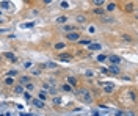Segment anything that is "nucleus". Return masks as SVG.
<instances>
[{
  "mask_svg": "<svg viewBox=\"0 0 138 116\" xmlns=\"http://www.w3.org/2000/svg\"><path fill=\"white\" fill-rule=\"evenodd\" d=\"M50 2H52V0H44V3H46V5H47V3H50Z\"/></svg>",
  "mask_w": 138,
  "mask_h": 116,
  "instance_id": "36",
  "label": "nucleus"
},
{
  "mask_svg": "<svg viewBox=\"0 0 138 116\" xmlns=\"http://www.w3.org/2000/svg\"><path fill=\"white\" fill-rule=\"evenodd\" d=\"M43 86H44V90H50V85H49V83H44Z\"/></svg>",
  "mask_w": 138,
  "mask_h": 116,
  "instance_id": "35",
  "label": "nucleus"
},
{
  "mask_svg": "<svg viewBox=\"0 0 138 116\" xmlns=\"http://www.w3.org/2000/svg\"><path fill=\"white\" fill-rule=\"evenodd\" d=\"M14 93H17V94H22V93H24V85H17L16 88H14Z\"/></svg>",
  "mask_w": 138,
  "mask_h": 116,
  "instance_id": "15",
  "label": "nucleus"
},
{
  "mask_svg": "<svg viewBox=\"0 0 138 116\" xmlns=\"http://www.w3.org/2000/svg\"><path fill=\"white\" fill-rule=\"evenodd\" d=\"M38 99H41V100H46V99H47V96H46V93H39Z\"/></svg>",
  "mask_w": 138,
  "mask_h": 116,
  "instance_id": "28",
  "label": "nucleus"
},
{
  "mask_svg": "<svg viewBox=\"0 0 138 116\" xmlns=\"http://www.w3.org/2000/svg\"><path fill=\"white\" fill-rule=\"evenodd\" d=\"M130 99H132V100H137V94H135L134 91H130Z\"/></svg>",
  "mask_w": 138,
  "mask_h": 116,
  "instance_id": "32",
  "label": "nucleus"
},
{
  "mask_svg": "<svg viewBox=\"0 0 138 116\" xmlns=\"http://www.w3.org/2000/svg\"><path fill=\"white\" fill-rule=\"evenodd\" d=\"M74 30H77V27H74V25H65V31H74Z\"/></svg>",
  "mask_w": 138,
  "mask_h": 116,
  "instance_id": "21",
  "label": "nucleus"
},
{
  "mask_svg": "<svg viewBox=\"0 0 138 116\" xmlns=\"http://www.w3.org/2000/svg\"><path fill=\"white\" fill-rule=\"evenodd\" d=\"M66 39H68V41H72V43H77L78 39H80V33H78L77 30L69 31V33L66 34Z\"/></svg>",
  "mask_w": 138,
  "mask_h": 116,
  "instance_id": "2",
  "label": "nucleus"
},
{
  "mask_svg": "<svg viewBox=\"0 0 138 116\" xmlns=\"http://www.w3.org/2000/svg\"><path fill=\"white\" fill-rule=\"evenodd\" d=\"M93 3H94L96 6H102V5L105 3V0H93Z\"/></svg>",
  "mask_w": 138,
  "mask_h": 116,
  "instance_id": "24",
  "label": "nucleus"
},
{
  "mask_svg": "<svg viewBox=\"0 0 138 116\" xmlns=\"http://www.w3.org/2000/svg\"><path fill=\"white\" fill-rule=\"evenodd\" d=\"M65 47H66L65 43H56V44H55V50H63Z\"/></svg>",
  "mask_w": 138,
  "mask_h": 116,
  "instance_id": "17",
  "label": "nucleus"
},
{
  "mask_svg": "<svg viewBox=\"0 0 138 116\" xmlns=\"http://www.w3.org/2000/svg\"><path fill=\"white\" fill-rule=\"evenodd\" d=\"M115 9H116V3H108V6H107L105 11H115Z\"/></svg>",
  "mask_w": 138,
  "mask_h": 116,
  "instance_id": "20",
  "label": "nucleus"
},
{
  "mask_svg": "<svg viewBox=\"0 0 138 116\" xmlns=\"http://www.w3.org/2000/svg\"><path fill=\"white\" fill-rule=\"evenodd\" d=\"M53 103H55V105H60L61 99H60V97H53Z\"/></svg>",
  "mask_w": 138,
  "mask_h": 116,
  "instance_id": "30",
  "label": "nucleus"
},
{
  "mask_svg": "<svg viewBox=\"0 0 138 116\" xmlns=\"http://www.w3.org/2000/svg\"><path fill=\"white\" fill-rule=\"evenodd\" d=\"M93 13L97 14V16H104L105 14V9H102V6H96V9H93Z\"/></svg>",
  "mask_w": 138,
  "mask_h": 116,
  "instance_id": "10",
  "label": "nucleus"
},
{
  "mask_svg": "<svg viewBox=\"0 0 138 116\" xmlns=\"http://www.w3.org/2000/svg\"><path fill=\"white\" fill-rule=\"evenodd\" d=\"M102 22H104V24H113V22H115V19H112V17H105V16H102Z\"/></svg>",
  "mask_w": 138,
  "mask_h": 116,
  "instance_id": "16",
  "label": "nucleus"
},
{
  "mask_svg": "<svg viewBox=\"0 0 138 116\" xmlns=\"http://www.w3.org/2000/svg\"><path fill=\"white\" fill-rule=\"evenodd\" d=\"M121 71H119V66L118 64H112L110 68L107 69V74H113V75H118Z\"/></svg>",
  "mask_w": 138,
  "mask_h": 116,
  "instance_id": "3",
  "label": "nucleus"
},
{
  "mask_svg": "<svg viewBox=\"0 0 138 116\" xmlns=\"http://www.w3.org/2000/svg\"><path fill=\"white\" fill-rule=\"evenodd\" d=\"M75 21H77L78 24H85V22H86V17L83 16V14H77V17H75Z\"/></svg>",
  "mask_w": 138,
  "mask_h": 116,
  "instance_id": "12",
  "label": "nucleus"
},
{
  "mask_svg": "<svg viewBox=\"0 0 138 116\" xmlns=\"http://www.w3.org/2000/svg\"><path fill=\"white\" fill-rule=\"evenodd\" d=\"M56 24H65V22H68V17L66 16H60V17H56Z\"/></svg>",
  "mask_w": 138,
  "mask_h": 116,
  "instance_id": "13",
  "label": "nucleus"
},
{
  "mask_svg": "<svg viewBox=\"0 0 138 116\" xmlns=\"http://www.w3.org/2000/svg\"><path fill=\"white\" fill-rule=\"evenodd\" d=\"M22 94H24V99H25L27 102H31V99H33V97H31V94H30V93H27V91H24Z\"/></svg>",
  "mask_w": 138,
  "mask_h": 116,
  "instance_id": "14",
  "label": "nucleus"
},
{
  "mask_svg": "<svg viewBox=\"0 0 138 116\" xmlns=\"http://www.w3.org/2000/svg\"><path fill=\"white\" fill-rule=\"evenodd\" d=\"M107 60L112 61V64H119V63H121V56H118V55H110V56H107Z\"/></svg>",
  "mask_w": 138,
  "mask_h": 116,
  "instance_id": "7",
  "label": "nucleus"
},
{
  "mask_svg": "<svg viewBox=\"0 0 138 116\" xmlns=\"http://www.w3.org/2000/svg\"><path fill=\"white\" fill-rule=\"evenodd\" d=\"M88 49H90V50H100V49H102V44H99V43H90V44H88Z\"/></svg>",
  "mask_w": 138,
  "mask_h": 116,
  "instance_id": "8",
  "label": "nucleus"
},
{
  "mask_svg": "<svg viewBox=\"0 0 138 116\" xmlns=\"http://www.w3.org/2000/svg\"><path fill=\"white\" fill-rule=\"evenodd\" d=\"M77 43H80V44H82V46H88V44H90L91 41H90V39H78Z\"/></svg>",
  "mask_w": 138,
  "mask_h": 116,
  "instance_id": "25",
  "label": "nucleus"
},
{
  "mask_svg": "<svg viewBox=\"0 0 138 116\" xmlns=\"http://www.w3.org/2000/svg\"><path fill=\"white\" fill-rule=\"evenodd\" d=\"M68 83H69L71 86H74V88H75V86H77V78L71 75V77H68Z\"/></svg>",
  "mask_w": 138,
  "mask_h": 116,
  "instance_id": "11",
  "label": "nucleus"
},
{
  "mask_svg": "<svg viewBox=\"0 0 138 116\" xmlns=\"http://www.w3.org/2000/svg\"><path fill=\"white\" fill-rule=\"evenodd\" d=\"M58 58H60L61 61H65V63H69V61L72 60V55H69V53H61Z\"/></svg>",
  "mask_w": 138,
  "mask_h": 116,
  "instance_id": "9",
  "label": "nucleus"
},
{
  "mask_svg": "<svg viewBox=\"0 0 138 116\" xmlns=\"http://www.w3.org/2000/svg\"><path fill=\"white\" fill-rule=\"evenodd\" d=\"M125 13H132L134 11V3H129V5H125V9H124Z\"/></svg>",
  "mask_w": 138,
  "mask_h": 116,
  "instance_id": "19",
  "label": "nucleus"
},
{
  "mask_svg": "<svg viewBox=\"0 0 138 116\" xmlns=\"http://www.w3.org/2000/svg\"><path fill=\"white\" fill-rule=\"evenodd\" d=\"M31 72H33V75H39V74H41V68L39 69H33Z\"/></svg>",
  "mask_w": 138,
  "mask_h": 116,
  "instance_id": "31",
  "label": "nucleus"
},
{
  "mask_svg": "<svg viewBox=\"0 0 138 116\" xmlns=\"http://www.w3.org/2000/svg\"><path fill=\"white\" fill-rule=\"evenodd\" d=\"M5 83H6V85H13V83H14V80H13L11 77H8L6 80H5Z\"/></svg>",
  "mask_w": 138,
  "mask_h": 116,
  "instance_id": "29",
  "label": "nucleus"
},
{
  "mask_svg": "<svg viewBox=\"0 0 138 116\" xmlns=\"http://www.w3.org/2000/svg\"><path fill=\"white\" fill-rule=\"evenodd\" d=\"M24 86H27V90H28V91H33V90H34V85H33L31 82H28L27 85H24Z\"/></svg>",
  "mask_w": 138,
  "mask_h": 116,
  "instance_id": "26",
  "label": "nucleus"
},
{
  "mask_svg": "<svg viewBox=\"0 0 138 116\" xmlns=\"http://www.w3.org/2000/svg\"><path fill=\"white\" fill-rule=\"evenodd\" d=\"M61 8H68V6H69V5H68V2H65V0H63V2H61Z\"/></svg>",
  "mask_w": 138,
  "mask_h": 116,
  "instance_id": "33",
  "label": "nucleus"
},
{
  "mask_svg": "<svg viewBox=\"0 0 138 116\" xmlns=\"http://www.w3.org/2000/svg\"><path fill=\"white\" fill-rule=\"evenodd\" d=\"M75 94H77V97H80L85 103H91L93 102L91 93L88 90H85V88H78V90H75Z\"/></svg>",
  "mask_w": 138,
  "mask_h": 116,
  "instance_id": "1",
  "label": "nucleus"
},
{
  "mask_svg": "<svg viewBox=\"0 0 138 116\" xmlns=\"http://www.w3.org/2000/svg\"><path fill=\"white\" fill-rule=\"evenodd\" d=\"M3 56H5L8 61H11V63H16V61H17V56L14 55V53H11V52H5Z\"/></svg>",
  "mask_w": 138,
  "mask_h": 116,
  "instance_id": "5",
  "label": "nucleus"
},
{
  "mask_svg": "<svg viewBox=\"0 0 138 116\" xmlns=\"http://www.w3.org/2000/svg\"><path fill=\"white\" fill-rule=\"evenodd\" d=\"M86 77H93V75H94V74H93V71H86Z\"/></svg>",
  "mask_w": 138,
  "mask_h": 116,
  "instance_id": "34",
  "label": "nucleus"
},
{
  "mask_svg": "<svg viewBox=\"0 0 138 116\" xmlns=\"http://www.w3.org/2000/svg\"><path fill=\"white\" fill-rule=\"evenodd\" d=\"M104 85V91H105V93H108V94H110V93H113V91H115V85H113V83H102Z\"/></svg>",
  "mask_w": 138,
  "mask_h": 116,
  "instance_id": "6",
  "label": "nucleus"
},
{
  "mask_svg": "<svg viewBox=\"0 0 138 116\" xmlns=\"http://www.w3.org/2000/svg\"><path fill=\"white\" fill-rule=\"evenodd\" d=\"M6 75H8V77H16V75H17V71H8V72H6Z\"/></svg>",
  "mask_w": 138,
  "mask_h": 116,
  "instance_id": "27",
  "label": "nucleus"
},
{
  "mask_svg": "<svg viewBox=\"0 0 138 116\" xmlns=\"http://www.w3.org/2000/svg\"><path fill=\"white\" fill-rule=\"evenodd\" d=\"M30 82V77L28 75H24V77H21V85H25V83Z\"/></svg>",
  "mask_w": 138,
  "mask_h": 116,
  "instance_id": "18",
  "label": "nucleus"
},
{
  "mask_svg": "<svg viewBox=\"0 0 138 116\" xmlns=\"http://www.w3.org/2000/svg\"><path fill=\"white\" fill-rule=\"evenodd\" d=\"M31 103H33V107H36V108H46V103L41 99H31Z\"/></svg>",
  "mask_w": 138,
  "mask_h": 116,
  "instance_id": "4",
  "label": "nucleus"
},
{
  "mask_svg": "<svg viewBox=\"0 0 138 116\" xmlns=\"http://www.w3.org/2000/svg\"><path fill=\"white\" fill-rule=\"evenodd\" d=\"M96 60L99 61V63H104V61H107V55H99Z\"/></svg>",
  "mask_w": 138,
  "mask_h": 116,
  "instance_id": "23",
  "label": "nucleus"
},
{
  "mask_svg": "<svg viewBox=\"0 0 138 116\" xmlns=\"http://www.w3.org/2000/svg\"><path fill=\"white\" fill-rule=\"evenodd\" d=\"M61 90L66 91V93H69V91H72V86H71V85H63V86H61Z\"/></svg>",
  "mask_w": 138,
  "mask_h": 116,
  "instance_id": "22",
  "label": "nucleus"
}]
</instances>
